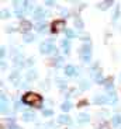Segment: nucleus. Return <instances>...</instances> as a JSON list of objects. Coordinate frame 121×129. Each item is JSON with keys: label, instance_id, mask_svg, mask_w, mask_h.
Wrapping results in <instances>:
<instances>
[{"label": "nucleus", "instance_id": "f257e3e1", "mask_svg": "<svg viewBox=\"0 0 121 129\" xmlns=\"http://www.w3.org/2000/svg\"><path fill=\"white\" fill-rule=\"evenodd\" d=\"M21 101H23L26 105H34V107H37V108H39V107L42 105V97L37 93H31V91L24 94Z\"/></svg>", "mask_w": 121, "mask_h": 129}, {"label": "nucleus", "instance_id": "4be33fe9", "mask_svg": "<svg viewBox=\"0 0 121 129\" xmlns=\"http://www.w3.org/2000/svg\"><path fill=\"white\" fill-rule=\"evenodd\" d=\"M42 28H45V24H38V25H37V29H38V31H42Z\"/></svg>", "mask_w": 121, "mask_h": 129}, {"label": "nucleus", "instance_id": "20e7f679", "mask_svg": "<svg viewBox=\"0 0 121 129\" xmlns=\"http://www.w3.org/2000/svg\"><path fill=\"white\" fill-rule=\"evenodd\" d=\"M63 27H65V21H63V20H56V21L52 23V32L62 31Z\"/></svg>", "mask_w": 121, "mask_h": 129}, {"label": "nucleus", "instance_id": "1a4fd4ad", "mask_svg": "<svg viewBox=\"0 0 121 129\" xmlns=\"http://www.w3.org/2000/svg\"><path fill=\"white\" fill-rule=\"evenodd\" d=\"M113 2H110V0H106V2H102V3H99V9L100 10H107L108 7H111Z\"/></svg>", "mask_w": 121, "mask_h": 129}, {"label": "nucleus", "instance_id": "9b49d317", "mask_svg": "<svg viewBox=\"0 0 121 129\" xmlns=\"http://www.w3.org/2000/svg\"><path fill=\"white\" fill-rule=\"evenodd\" d=\"M23 119L27 121V122H30V121H34V119H35V114H33V112H24Z\"/></svg>", "mask_w": 121, "mask_h": 129}, {"label": "nucleus", "instance_id": "bb28decb", "mask_svg": "<svg viewBox=\"0 0 121 129\" xmlns=\"http://www.w3.org/2000/svg\"><path fill=\"white\" fill-rule=\"evenodd\" d=\"M9 129H21V128H18V126H16V125H13V126H10Z\"/></svg>", "mask_w": 121, "mask_h": 129}, {"label": "nucleus", "instance_id": "393cba45", "mask_svg": "<svg viewBox=\"0 0 121 129\" xmlns=\"http://www.w3.org/2000/svg\"><path fill=\"white\" fill-rule=\"evenodd\" d=\"M118 11H120V10H118V7H117V9H115V13H114V20L118 18Z\"/></svg>", "mask_w": 121, "mask_h": 129}, {"label": "nucleus", "instance_id": "f03ea898", "mask_svg": "<svg viewBox=\"0 0 121 129\" xmlns=\"http://www.w3.org/2000/svg\"><path fill=\"white\" fill-rule=\"evenodd\" d=\"M90 53H92V51H90V45H89V44H85V45L82 46V51H80V55H82V59H83L85 63L90 62Z\"/></svg>", "mask_w": 121, "mask_h": 129}, {"label": "nucleus", "instance_id": "6ab92c4d", "mask_svg": "<svg viewBox=\"0 0 121 129\" xmlns=\"http://www.w3.org/2000/svg\"><path fill=\"white\" fill-rule=\"evenodd\" d=\"M75 24H76L78 28H83V23H82V20H80V18H76L75 20Z\"/></svg>", "mask_w": 121, "mask_h": 129}, {"label": "nucleus", "instance_id": "6e6552de", "mask_svg": "<svg viewBox=\"0 0 121 129\" xmlns=\"http://www.w3.org/2000/svg\"><path fill=\"white\" fill-rule=\"evenodd\" d=\"M89 119H90V116H89L87 114H80V115L78 116L79 123H86V122H89Z\"/></svg>", "mask_w": 121, "mask_h": 129}, {"label": "nucleus", "instance_id": "2eb2a0df", "mask_svg": "<svg viewBox=\"0 0 121 129\" xmlns=\"http://www.w3.org/2000/svg\"><path fill=\"white\" fill-rule=\"evenodd\" d=\"M62 48H63V51L68 53V52H69V48H70V44H69V41L63 39V41H62Z\"/></svg>", "mask_w": 121, "mask_h": 129}, {"label": "nucleus", "instance_id": "412c9836", "mask_svg": "<svg viewBox=\"0 0 121 129\" xmlns=\"http://www.w3.org/2000/svg\"><path fill=\"white\" fill-rule=\"evenodd\" d=\"M44 115H45V116H51V115H52V111H51V110H44Z\"/></svg>", "mask_w": 121, "mask_h": 129}, {"label": "nucleus", "instance_id": "b1692460", "mask_svg": "<svg viewBox=\"0 0 121 129\" xmlns=\"http://www.w3.org/2000/svg\"><path fill=\"white\" fill-rule=\"evenodd\" d=\"M45 4H46V6H54V4H55V2H51V0H48V2H45Z\"/></svg>", "mask_w": 121, "mask_h": 129}, {"label": "nucleus", "instance_id": "a878e982", "mask_svg": "<svg viewBox=\"0 0 121 129\" xmlns=\"http://www.w3.org/2000/svg\"><path fill=\"white\" fill-rule=\"evenodd\" d=\"M58 86H59V87H65V84H63L62 80H58Z\"/></svg>", "mask_w": 121, "mask_h": 129}, {"label": "nucleus", "instance_id": "4468645a", "mask_svg": "<svg viewBox=\"0 0 121 129\" xmlns=\"http://www.w3.org/2000/svg\"><path fill=\"white\" fill-rule=\"evenodd\" d=\"M121 123V116L120 115H114L113 116V125L114 126H120Z\"/></svg>", "mask_w": 121, "mask_h": 129}, {"label": "nucleus", "instance_id": "9d476101", "mask_svg": "<svg viewBox=\"0 0 121 129\" xmlns=\"http://www.w3.org/2000/svg\"><path fill=\"white\" fill-rule=\"evenodd\" d=\"M44 16H45V13H44V10H42V9H37L35 11H34V18H35V20L44 18Z\"/></svg>", "mask_w": 121, "mask_h": 129}, {"label": "nucleus", "instance_id": "f3484780", "mask_svg": "<svg viewBox=\"0 0 121 129\" xmlns=\"http://www.w3.org/2000/svg\"><path fill=\"white\" fill-rule=\"evenodd\" d=\"M62 63H63V59H62V58H56L55 62H54V64H55L56 68H59V66H61Z\"/></svg>", "mask_w": 121, "mask_h": 129}, {"label": "nucleus", "instance_id": "aec40b11", "mask_svg": "<svg viewBox=\"0 0 121 129\" xmlns=\"http://www.w3.org/2000/svg\"><path fill=\"white\" fill-rule=\"evenodd\" d=\"M9 16H10V13L7 10H3V11H2V17H3V18H7Z\"/></svg>", "mask_w": 121, "mask_h": 129}, {"label": "nucleus", "instance_id": "ddd939ff", "mask_svg": "<svg viewBox=\"0 0 121 129\" xmlns=\"http://www.w3.org/2000/svg\"><path fill=\"white\" fill-rule=\"evenodd\" d=\"M61 108H62V111H65V112H68L70 108H72V104L69 103V101H66V103H63L62 105H61Z\"/></svg>", "mask_w": 121, "mask_h": 129}, {"label": "nucleus", "instance_id": "423d86ee", "mask_svg": "<svg viewBox=\"0 0 121 129\" xmlns=\"http://www.w3.org/2000/svg\"><path fill=\"white\" fill-rule=\"evenodd\" d=\"M107 101H110V98H108V97H104V95H97V97H94V104H96V105L104 104V103H107Z\"/></svg>", "mask_w": 121, "mask_h": 129}, {"label": "nucleus", "instance_id": "39448f33", "mask_svg": "<svg viewBox=\"0 0 121 129\" xmlns=\"http://www.w3.org/2000/svg\"><path fill=\"white\" fill-rule=\"evenodd\" d=\"M31 28H33V24L30 23V21H26V20H24V21H21V24H20V29L23 32H28Z\"/></svg>", "mask_w": 121, "mask_h": 129}, {"label": "nucleus", "instance_id": "a211bd4d", "mask_svg": "<svg viewBox=\"0 0 121 129\" xmlns=\"http://www.w3.org/2000/svg\"><path fill=\"white\" fill-rule=\"evenodd\" d=\"M34 41V37L30 35V34H26V37H24V42H31Z\"/></svg>", "mask_w": 121, "mask_h": 129}, {"label": "nucleus", "instance_id": "f8f14e48", "mask_svg": "<svg viewBox=\"0 0 121 129\" xmlns=\"http://www.w3.org/2000/svg\"><path fill=\"white\" fill-rule=\"evenodd\" d=\"M58 122L68 125V123H70V118H69L68 115H61V116H58Z\"/></svg>", "mask_w": 121, "mask_h": 129}, {"label": "nucleus", "instance_id": "dca6fc26", "mask_svg": "<svg viewBox=\"0 0 121 129\" xmlns=\"http://www.w3.org/2000/svg\"><path fill=\"white\" fill-rule=\"evenodd\" d=\"M66 37L68 38H75V31L73 29H66Z\"/></svg>", "mask_w": 121, "mask_h": 129}, {"label": "nucleus", "instance_id": "0eeeda50", "mask_svg": "<svg viewBox=\"0 0 121 129\" xmlns=\"http://www.w3.org/2000/svg\"><path fill=\"white\" fill-rule=\"evenodd\" d=\"M65 74H66V76H75V74H76L75 66H72V64L66 66V68H65Z\"/></svg>", "mask_w": 121, "mask_h": 129}, {"label": "nucleus", "instance_id": "5701e85b", "mask_svg": "<svg viewBox=\"0 0 121 129\" xmlns=\"http://www.w3.org/2000/svg\"><path fill=\"white\" fill-rule=\"evenodd\" d=\"M87 86H89L87 81H82V86H80V87H82L83 90H85V88H87Z\"/></svg>", "mask_w": 121, "mask_h": 129}, {"label": "nucleus", "instance_id": "7ed1b4c3", "mask_svg": "<svg viewBox=\"0 0 121 129\" xmlns=\"http://www.w3.org/2000/svg\"><path fill=\"white\" fill-rule=\"evenodd\" d=\"M39 51H41V53H51V52L56 51V48L52 42H42L39 46Z\"/></svg>", "mask_w": 121, "mask_h": 129}]
</instances>
